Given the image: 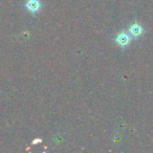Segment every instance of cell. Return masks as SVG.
<instances>
[{"label": "cell", "mask_w": 153, "mask_h": 153, "mask_svg": "<svg viewBox=\"0 0 153 153\" xmlns=\"http://www.w3.org/2000/svg\"><path fill=\"white\" fill-rule=\"evenodd\" d=\"M41 142H42V140H41V138H37V140H35L34 142H33V145L37 144V143H41Z\"/></svg>", "instance_id": "obj_4"}, {"label": "cell", "mask_w": 153, "mask_h": 153, "mask_svg": "<svg viewBox=\"0 0 153 153\" xmlns=\"http://www.w3.org/2000/svg\"><path fill=\"white\" fill-rule=\"evenodd\" d=\"M143 32H144V30H143V27L137 23H133L129 28L130 35L133 37H140V35L143 34Z\"/></svg>", "instance_id": "obj_3"}, {"label": "cell", "mask_w": 153, "mask_h": 153, "mask_svg": "<svg viewBox=\"0 0 153 153\" xmlns=\"http://www.w3.org/2000/svg\"><path fill=\"white\" fill-rule=\"evenodd\" d=\"M115 42L117 43V45H119V46L125 47V46H127V45L129 44L130 36L127 34V33L122 32L117 36V38H115Z\"/></svg>", "instance_id": "obj_2"}, {"label": "cell", "mask_w": 153, "mask_h": 153, "mask_svg": "<svg viewBox=\"0 0 153 153\" xmlns=\"http://www.w3.org/2000/svg\"><path fill=\"white\" fill-rule=\"evenodd\" d=\"M25 9L27 10L28 13L37 14L41 9V1L40 0H26L25 1Z\"/></svg>", "instance_id": "obj_1"}]
</instances>
